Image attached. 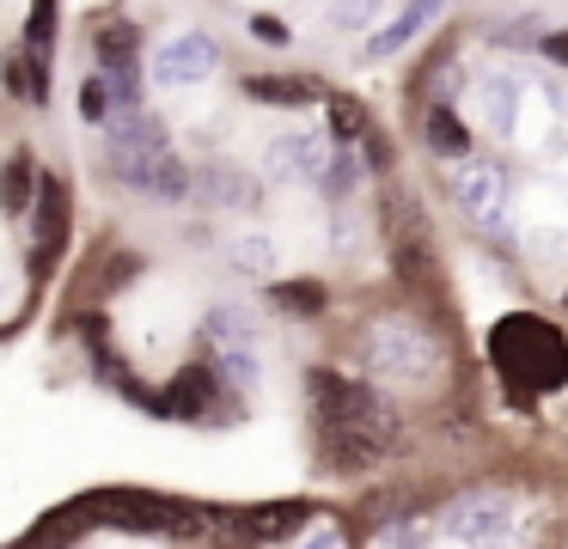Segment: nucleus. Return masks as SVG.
Instances as JSON below:
<instances>
[{
  "mask_svg": "<svg viewBox=\"0 0 568 549\" xmlns=\"http://www.w3.org/2000/svg\"><path fill=\"white\" fill-rule=\"evenodd\" d=\"M233 268H251V275H275V244H270V238H239V244H233Z\"/></svg>",
  "mask_w": 568,
  "mask_h": 549,
  "instance_id": "25",
  "label": "nucleus"
},
{
  "mask_svg": "<svg viewBox=\"0 0 568 549\" xmlns=\"http://www.w3.org/2000/svg\"><path fill=\"white\" fill-rule=\"evenodd\" d=\"M209 549H263V531H257V512H214V531H209Z\"/></svg>",
  "mask_w": 568,
  "mask_h": 549,
  "instance_id": "18",
  "label": "nucleus"
},
{
  "mask_svg": "<svg viewBox=\"0 0 568 549\" xmlns=\"http://www.w3.org/2000/svg\"><path fill=\"white\" fill-rule=\"evenodd\" d=\"M38 238L50 244V251L68 238V183L55 177V171H43V195H38Z\"/></svg>",
  "mask_w": 568,
  "mask_h": 549,
  "instance_id": "15",
  "label": "nucleus"
},
{
  "mask_svg": "<svg viewBox=\"0 0 568 549\" xmlns=\"http://www.w3.org/2000/svg\"><path fill=\"white\" fill-rule=\"evenodd\" d=\"M300 549H331V537H306V543H300Z\"/></svg>",
  "mask_w": 568,
  "mask_h": 549,
  "instance_id": "32",
  "label": "nucleus"
},
{
  "mask_svg": "<svg viewBox=\"0 0 568 549\" xmlns=\"http://www.w3.org/2000/svg\"><path fill=\"white\" fill-rule=\"evenodd\" d=\"M92 55L104 73H141V31L129 19H99L92 24Z\"/></svg>",
  "mask_w": 568,
  "mask_h": 549,
  "instance_id": "10",
  "label": "nucleus"
},
{
  "mask_svg": "<svg viewBox=\"0 0 568 549\" xmlns=\"http://www.w3.org/2000/svg\"><path fill=\"white\" fill-rule=\"evenodd\" d=\"M422 141H428V153H440V159H465L470 153V129L453 116V104H428V129H422Z\"/></svg>",
  "mask_w": 568,
  "mask_h": 549,
  "instance_id": "14",
  "label": "nucleus"
},
{
  "mask_svg": "<svg viewBox=\"0 0 568 549\" xmlns=\"http://www.w3.org/2000/svg\"><path fill=\"white\" fill-rule=\"evenodd\" d=\"M514 104H519V85L514 80H489V85H483V116H489L495 134H514Z\"/></svg>",
  "mask_w": 568,
  "mask_h": 549,
  "instance_id": "21",
  "label": "nucleus"
},
{
  "mask_svg": "<svg viewBox=\"0 0 568 549\" xmlns=\"http://www.w3.org/2000/svg\"><path fill=\"white\" fill-rule=\"evenodd\" d=\"M209 366L226 378V385H251L257 378V360H251V348H233V354H209Z\"/></svg>",
  "mask_w": 568,
  "mask_h": 549,
  "instance_id": "27",
  "label": "nucleus"
},
{
  "mask_svg": "<svg viewBox=\"0 0 568 549\" xmlns=\"http://www.w3.org/2000/svg\"><path fill=\"white\" fill-rule=\"evenodd\" d=\"M275 299L294 305V312H318V305H324V287H312V281H294V287H287V281H282V287H275Z\"/></svg>",
  "mask_w": 568,
  "mask_h": 549,
  "instance_id": "28",
  "label": "nucleus"
},
{
  "mask_svg": "<svg viewBox=\"0 0 568 549\" xmlns=\"http://www.w3.org/2000/svg\"><path fill=\"white\" fill-rule=\"evenodd\" d=\"M80 116L99 122V129H111V122H116V104H111V85H104V73H92V80L80 85Z\"/></svg>",
  "mask_w": 568,
  "mask_h": 549,
  "instance_id": "24",
  "label": "nucleus"
},
{
  "mask_svg": "<svg viewBox=\"0 0 568 549\" xmlns=\"http://www.w3.org/2000/svg\"><path fill=\"white\" fill-rule=\"evenodd\" d=\"M489 360L514 390H556L568 378V342L556 324L531 312H514L489 329Z\"/></svg>",
  "mask_w": 568,
  "mask_h": 549,
  "instance_id": "3",
  "label": "nucleus"
},
{
  "mask_svg": "<svg viewBox=\"0 0 568 549\" xmlns=\"http://www.w3.org/2000/svg\"><path fill=\"white\" fill-rule=\"evenodd\" d=\"M336 153H324L318 134H282L270 146V177H300V183H324Z\"/></svg>",
  "mask_w": 568,
  "mask_h": 549,
  "instance_id": "9",
  "label": "nucleus"
},
{
  "mask_svg": "<svg viewBox=\"0 0 568 549\" xmlns=\"http://www.w3.org/2000/svg\"><path fill=\"white\" fill-rule=\"evenodd\" d=\"M245 92L257 98V104L300 110V104H312V98H318V85H312L306 73H245Z\"/></svg>",
  "mask_w": 568,
  "mask_h": 549,
  "instance_id": "12",
  "label": "nucleus"
},
{
  "mask_svg": "<svg viewBox=\"0 0 568 549\" xmlns=\"http://www.w3.org/2000/svg\"><path fill=\"white\" fill-rule=\"evenodd\" d=\"M31 195H43V177H38V165H31V153L19 146L13 159H7V214H26L31 207Z\"/></svg>",
  "mask_w": 568,
  "mask_h": 549,
  "instance_id": "17",
  "label": "nucleus"
},
{
  "mask_svg": "<svg viewBox=\"0 0 568 549\" xmlns=\"http://www.w3.org/2000/svg\"><path fill=\"white\" fill-rule=\"evenodd\" d=\"M428 19H434V7H404V12H397V19L385 24V31L373 37V43H367V55H373V61H379V55H397V49H404V43H409V37H416Z\"/></svg>",
  "mask_w": 568,
  "mask_h": 549,
  "instance_id": "19",
  "label": "nucleus"
},
{
  "mask_svg": "<svg viewBox=\"0 0 568 549\" xmlns=\"http://www.w3.org/2000/svg\"><path fill=\"white\" fill-rule=\"evenodd\" d=\"M355 354L367 373L379 378H409V385H428L434 373H446V342L434 336V324L409 312H379L361 324L355 336Z\"/></svg>",
  "mask_w": 568,
  "mask_h": 549,
  "instance_id": "2",
  "label": "nucleus"
},
{
  "mask_svg": "<svg viewBox=\"0 0 568 549\" xmlns=\"http://www.w3.org/2000/svg\"><path fill=\"white\" fill-rule=\"evenodd\" d=\"M507 519H514V507H507V495H495V488H477V495L453 500V507L440 512V531L446 537H465V543L489 549L507 537Z\"/></svg>",
  "mask_w": 568,
  "mask_h": 549,
  "instance_id": "6",
  "label": "nucleus"
},
{
  "mask_svg": "<svg viewBox=\"0 0 568 549\" xmlns=\"http://www.w3.org/2000/svg\"><path fill=\"white\" fill-rule=\"evenodd\" d=\"M538 55H544V61H556V68H568V31L538 37Z\"/></svg>",
  "mask_w": 568,
  "mask_h": 549,
  "instance_id": "30",
  "label": "nucleus"
},
{
  "mask_svg": "<svg viewBox=\"0 0 568 549\" xmlns=\"http://www.w3.org/2000/svg\"><path fill=\"white\" fill-rule=\"evenodd\" d=\"M251 312L245 305H214L209 324H202V348L209 354H233V348H251Z\"/></svg>",
  "mask_w": 568,
  "mask_h": 549,
  "instance_id": "11",
  "label": "nucleus"
},
{
  "mask_svg": "<svg viewBox=\"0 0 568 549\" xmlns=\"http://www.w3.org/2000/svg\"><path fill=\"white\" fill-rule=\"evenodd\" d=\"M306 403H312V427H318V458L336 476H361L397 446L404 434V415L367 378H343L331 366H312L306 373Z\"/></svg>",
  "mask_w": 568,
  "mask_h": 549,
  "instance_id": "1",
  "label": "nucleus"
},
{
  "mask_svg": "<svg viewBox=\"0 0 568 549\" xmlns=\"http://www.w3.org/2000/svg\"><path fill=\"white\" fill-rule=\"evenodd\" d=\"M355 183H361V159H355V146H336L331 171H324V190H331V195H348Z\"/></svg>",
  "mask_w": 568,
  "mask_h": 549,
  "instance_id": "26",
  "label": "nucleus"
},
{
  "mask_svg": "<svg viewBox=\"0 0 568 549\" xmlns=\"http://www.w3.org/2000/svg\"><path fill=\"white\" fill-rule=\"evenodd\" d=\"M434 525L428 519H392L379 537H373V549H428Z\"/></svg>",
  "mask_w": 568,
  "mask_h": 549,
  "instance_id": "22",
  "label": "nucleus"
},
{
  "mask_svg": "<svg viewBox=\"0 0 568 549\" xmlns=\"http://www.w3.org/2000/svg\"><path fill=\"white\" fill-rule=\"evenodd\" d=\"M196 195L214 207H251L257 183H245V171H233V165H209V171H196Z\"/></svg>",
  "mask_w": 568,
  "mask_h": 549,
  "instance_id": "13",
  "label": "nucleus"
},
{
  "mask_svg": "<svg viewBox=\"0 0 568 549\" xmlns=\"http://www.w3.org/2000/svg\"><path fill=\"white\" fill-rule=\"evenodd\" d=\"M214 403H221V373H214L209 360H190L172 373V385H165V415L172 421H196V415H209Z\"/></svg>",
  "mask_w": 568,
  "mask_h": 549,
  "instance_id": "8",
  "label": "nucleus"
},
{
  "mask_svg": "<svg viewBox=\"0 0 568 549\" xmlns=\"http://www.w3.org/2000/svg\"><path fill=\"white\" fill-rule=\"evenodd\" d=\"M251 37H257V43H275V49H282L294 31H287V24L275 19V12H251Z\"/></svg>",
  "mask_w": 568,
  "mask_h": 549,
  "instance_id": "29",
  "label": "nucleus"
},
{
  "mask_svg": "<svg viewBox=\"0 0 568 549\" xmlns=\"http://www.w3.org/2000/svg\"><path fill=\"white\" fill-rule=\"evenodd\" d=\"M7 92L26 98V104H50V68H38L26 49H13L7 55Z\"/></svg>",
  "mask_w": 568,
  "mask_h": 549,
  "instance_id": "16",
  "label": "nucleus"
},
{
  "mask_svg": "<svg viewBox=\"0 0 568 549\" xmlns=\"http://www.w3.org/2000/svg\"><path fill=\"white\" fill-rule=\"evenodd\" d=\"M26 55L38 61V68H50V55H55V7H31V19H26Z\"/></svg>",
  "mask_w": 568,
  "mask_h": 549,
  "instance_id": "20",
  "label": "nucleus"
},
{
  "mask_svg": "<svg viewBox=\"0 0 568 549\" xmlns=\"http://www.w3.org/2000/svg\"><path fill=\"white\" fill-rule=\"evenodd\" d=\"M214 68H221V43H214L209 31H184L153 55V80L160 85H196V80H209Z\"/></svg>",
  "mask_w": 568,
  "mask_h": 549,
  "instance_id": "7",
  "label": "nucleus"
},
{
  "mask_svg": "<svg viewBox=\"0 0 568 549\" xmlns=\"http://www.w3.org/2000/svg\"><path fill=\"white\" fill-rule=\"evenodd\" d=\"M385 244H392V268L416 287V281L434 275V238H428V220L409 195H385Z\"/></svg>",
  "mask_w": 568,
  "mask_h": 549,
  "instance_id": "4",
  "label": "nucleus"
},
{
  "mask_svg": "<svg viewBox=\"0 0 568 549\" xmlns=\"http://www.w3.org/2000/svg\"><path fill=\"white\" fill-rule=\"evenodd\" d=\"M331 134H336V146H355L367 134V110L355 98H331Z\"/></svg>",
  "mask_w": 568,
  "mask_h": 549,
  "instance_id": "23",
  "label": "nucleus"
},
{
  "mask_svg": "<svg viewBox=\"0 0 568 549\" xmlns=\"http://www.w3.org/2000/svg\"><path fill=\"white\" fill-rule=\"evenodd\" d=\"M453 195H458V207L470 214V226L495 232V238H501L507 220H514V190H507L501 165H465L453 177Z\"/></svg>",
  "mask_w": 568,
  "mask_h": 549,
  "instance_id": "5",
  "label": "nucleus"
},
{
  "mask_svg": "<svg viewBox=\"0 0 568 549\" xmlns=\"http://www.w3.org/2000/svg\"><path fill=\"white\" fill-rule=\"evenodd\" d=\"M331 19H336V24H361V19H367V7H336Z\"/></svg>",
  "mask_w": 568,
  "mask_h": 549,
  "instance_id": "31",
  "label": "nucleus"
}]
</instances>
